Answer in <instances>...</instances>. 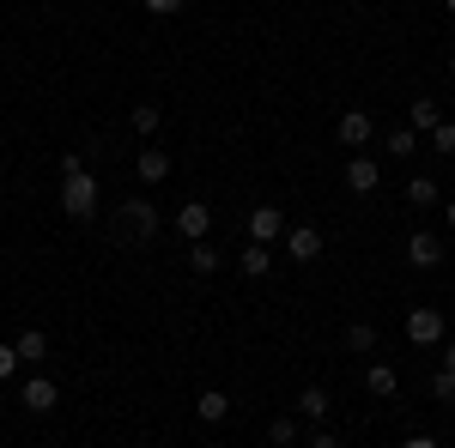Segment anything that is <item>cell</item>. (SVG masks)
Here are the masks:
<instances>
[{"label":"cell","mask_w":455,"mask_h":448,"mask_svg":"<svg viewBox=\"0 0 455 448\" xmlns=\"http://www.w3.org/2000/svg\"><path fill=\"white\" fill-rule=\"evenodd\" d=\"M61 207H68V218H98V176L85 170L79 158H68L61 164Z\"/></svg>","instance_id":"obj_1"},{"label":"cell","mask_w":455,"mask_h":448,"mask_svg":"<svg viewBox=\"0 0 455 448\" xmlns=\"http://www.w3.org/2000/svg\"><path fill=\"white\" fill-rule=\"evenodd\" d=\"M371 134H377V122H371L364 109H347V115L334 122V139H340L347 152H364V145H371Z\"/></svg>","instance_id":"obj_2"},{"label":"cell","mask_w":455,"mask_h":448,"mask_svg":"<svg viewBox=\"0 0 455 448\" xmlns=\"http://www.w3.org/2000/svg\"><path fill=\"white\" fill-rule=\"evenodd\" d=\"M116 218L128 224V242H146V237H158V224H164V218H158V212L146 207V200H122V212H116Z\"/></svg>","instance_id":"obj_3"},{"label":"cell","mask_w":455,"mask_h":448,"mask_svg":"<svg viewBox=\"0 0 455 448\" xmlns=\"http://www.w3.org/2000/svg\"><path fill=\"white\" fill-rule=\"evenodd\" d=\"M19 400H25V413H55L61 406V388H55V376H31L19 388Z\"/></svg>","instance_id":"obj_4"},{"label":"cell","mask_w":455,"mask_h":448,"mask_svg":"<svg viewBox=\"0 0 455 448\" xmlns=\"http://www.w3.org/2000/svg\"><path fill=\"white\" fill-rule=\"evenodd\" d=\"M285 231H291V224H285L280 207H255V212H249V242H261V248H267V242L285 237Z\"/></svg>","instance_id":"obj_5"},{"label":"cell","mask_w":455,"mask_h":448,"mask_svg":"<svg viewBox=\"0 0 455 448\" xmlns=\"http://www.w3.org/2000/svg\"><path fill=\"white\" fill-rule=\"evenodd\" d=\"M285 255L310 267L315 255H322V231H315V224H291V231H285Z\"/></svg>","instance_id":"obj_6"},{"label":"cell","mask_w":455,"mask_h":448,"mask_svg":"<svg viewBox=\"0 0 455 448\" xmlns=\"http://www.w3.org/2000/svg\"><path fill=\"white\" fill-rule=\"evenodd\" d=\"M407 340L413 345H437L443 340V315L437 310H407Z\"/></svg>","instance_id":"obj_7"},{"label":"cell","mask_w":455,"mask_h":448,"mask_svg":"<svg viewBox=\"0 0 455 448\" xmlns=\"http://www.w3.org/2000/svg\"><path fill=\"white\" fill-rule=\"evenodd\" d=\"M176 231H182L188 242H207V237H212V212L201 207V200H188V207L176 212Z\"/></svg>","instance_id":"obj_8"},{"label":"cell","mask_w":455,"mask_h":448,"mask_svg":"<svg viewBox=\"0 0 455 448\" xmlns=\"http://www.w3.org/2000/svg\"><path fill=\"white\" fill-rule=\"evenodd\" d=\"M407 261H413V267H437V261H443V237H437V231H413V237H407Z\"/></svg>","instance_id":"obj_9"},{"label":"cell","mask_w":455,"mask_h":448,"mask_svg":"<svg viewBox=\"0 0 455 448\" xmlns=\"http://www.w3.org/2000/svg\"><path fill=\"white\" fill-rule=\"evenodd\" d=\"M377 182H383V170H377L364 152H352V158H347V188H352V194H371Z\"/></svg>","instance_id":"obj_10"},{"label":"cell","mask_w":455,"mask_h":448,"mask_svg":"<svg viewBox=\"0 0 455 448\" xmlns=\"http://www.w3.org/2000/svg\"><path fill=\"white\" fill-rule=\"evenodd\" d=\"M364 388H371L377 400L401 394V376H395V364H383V358H377V364H364Z\"/></svg>","instance_id":"obj_11"},{"label":"cell","mask_w":455,"mask_h":448,"mask_svg":"<svg viewBox=\"0 0 455 448\" xmlns=\"http://www.w3.org/2000/svg\"><path fill=\"white\" fill-rule=\"evenodd\" d=\"M12 351H19V364H43V358H49V334H43V327H25V334L12 340Z\"/></svg>","instance_id":"obj_12"},{"label":"cell","mask_w":455,"mask_h":448,"mask_svg":"<svg viewBox=\"0 0 455 448\" xmlns=\"http://www.w3.org/2000/svg\"><path fill=\"white\" fill-rule=\"evenodd\" d=\"M134 176H140V182H164V176H171V158H164L158 145H146L140 158H134Z\"/></svg>","instance_id":"obj_13"},{"label":"cell","mask_w":455,"mask_h":448,"mask_svg":"<svg viewBox=\"0 0 455 448\" xmlns=\"http://www.w3.org/2000/svg\"><path fill=\"white\" fill-rule=\"evenodd\" d=\"M328 406H334V400H328V388H304V394H298V418H310V424H322V418H328Z\"/></svg>","instance_id":"obj_14"},{"label":"cell","mask_w":455,"mask_h":448,"mask_svg":"<svg viewBox=\"0 0 455 448\" xmlns=\"http://www.w3.org/2000/svg\"><path fill=\"white\" fill-rule=\"evenodd\" d=\"M195 413L207 418V424H225V418H231V394H219V388H207V394L195 400Z\"/></svg>","instance_id":"obj_15"},{"label":"cell","mask_w":455,"mask_h":448,"mask_svg":"<svg viewBox=\"0 0 455 448\" xmlns=\"http://www.w3.org/2000/svg\"><path fill=\"white\" fill-rule=\"evenodd\" d=\"M237 267H243L249 279H267V273H274V255H267L261 242H249V248H243V261H237Z\"/></svg>","instance_id":"obj_16"},{"label":"cell","mask_w":455,"mask_h":448,"mask_svg":"<svg viewBox=\"0 0 455 448\" xmlns=\"http://www.w3.org/2000/svg\"><path fill=\"white\" fill-rule=\"evenodd\" d=\"M128 128H134V134H140V139H152V134H158V128H164V115H158V104H140V109H134V115H128Z\"/></svg>","instance_id":"obj_17"},{"label":"cell","mask_w":455,"mask_h":448,"mask_svg":"<svg viewBox=\"0 0 455 448\" xmlns=\"http://www.w3.org/2000/svg\"><path fill=\"white\" fill-rule=\"evenodd\" d=\"M388 158H413V152H419V134H413V128H388Z\"/></svg>","instance_id":"obj_18"},{"label":"cell","mask_w":455,"mask_h":448,"mask_svg":"<svg viewBox=\"0 0 455 448\" xmlns=\"http://www.w3.org/2000/svg\"><path fill=\"white\" fill-rule=\"evenodd\" d=\"M407 200H413V207H437V182H431V176H407Z\"/></svg>","instance_id":"obj_19"},{"label":"cell","mask_w":455,"mask_h":448,"mask_svg":"<svg viewBox=\"0 0 455 448\" xmlns=\"http://www.w3.org/2000/svg\"><path fill=\"white\" fill-rule=\"evenodd\" d=\"M437 122H443V115H437V104H431V98H413V109H407V128L419 134V128H437Z\"/></svg>","instance_id":"obj_20"},{"label":"cell","mask_w":455,"mask_h":448,"mask_svg":"<svg viewBox=\"0 0 455 448\" xmlns=\"http://www.w3.org/2000/svg\"><path fill=\"white\" fill-rule=\"evenodd\" d=\"M188 267L195 273H219V248L212 242H188Z\"/></svg>","instance_id":"obj_21"},{"label":"cell","mask_w":455,"mask_h":448,"mask_svg":"<svg viewBox=\"0 0 455 448\" xmlns=\"http://www.w3.org/2000/svg\"><path fill=\"white\" fill-rule=\"evenodd\" d=\"M298 436H304V430H298V418H274V424H267V443H274V448H291Z\"/></svg>","instance_id":"obj_22"},{"label":"cell","mask_w":455,"mask_h":448,"mask_svg":"<svg viewBox=\"0 0 455 448\" xmlns=\"http://www.w3.org/2000/svg\"><path fill=\"white\" fill-rule=\"evenodd\" d=\"M347 345H352V351H377V327H371V321H352Z\"/></svg>","instance_id":"obj_23"},{"label":"cell","mask_w":455,"mask_h":448,"mask_svg":"<svg viewBox=\"0 0 455 448\" xmlns=\"http://www.w3.org/2000/svg\"><path fill=\"white\" fill-rule=\"evenodd\" d=\"M431 400L455 406V370H431Z\"/></svg>","instance_id":"obj_24"},{"label":"cell","mask_w":455,"mask_h":448,"mask_svg":"<svg viewBox=\"0 0 455 448\" xmlns=\"http://www.w3.org/2000/svg\"><path fill=\"white\" fill-rule=\"evenodd\" d=\"M431 145H437L443 158H455V122H437V128H431Z\"/></svg>","instance_id":"obj_25"},{"label":"cell","mask_w":455,"mask_h":448,"mask_svg":"<svg viewBox=\"0 0 455 448\" xmlns=\"http://www.w3.org/2000/svg\"><path fill=\"white\" fill-rule=\"evenodd\" d=\"M19 376V351H12V340H0V381Z\"/></svg>","instance_id":"obj_26"},{"label":"cell","mask_w":455,"mask_h":448,"mask_svg":"<svg viewBox=\"0 0 455 448\" xmlns=\"http://www.w3.org/2000/svg\"><path fill=\"white\" fill-rule=\"evenodd\" d=\"M146 12H158V19H171V12H182V6H188V0H140Z\"/></svg>","instance_id":"obj_27"},{"label":"cell","mask_w":455,"mask_h":448,"mask_svg":"<svg viewBox=\"0 0 455 448\" xmlns=\"http://www.w3.org/2000/svg\"><path fill=\"white\" fill-rule=\"evenodd\" d=\"M304 448H340V443H334L328 430H315V424H310V443H304Z\"/></svg>","instance_id":"obj_28"},{"label":"cell","mask_w":455,"mask_h":448,"mask_svg":"<svg viewBox=\"0 0 455 448\" xmlns=\"http://www.w3.org/2000/svg\"><path fill=\"white\" fill-rule=\"evenodd\" d=\"M401 448H437V436H419V430H413V436H407Z\"/></svg>","instance_id":"obj_29"},{"label":"cell","mask_w":455,"mask_h":448,"mask_svg":"<svg viewBox=\"0 0 455 448\" xmlns=\"http://www.w3.org/2000/svg\"><path fill=\"white\" fill-rule=\"evenodd\" d=\"M443 370H455V345H450V351H443Z\"/></svg>","instance_id":"obj_30"},{"label":"cell","mask_w":455,"mask_h":448,"mask_svg":"<svg viewBox=\"0 0 455 448\" xmlns=\"http://www.w3.org/2000/svg\"><path fill=\"white\" fill-rule=\"evenodd\" d=\"M443 212H450V224H455V194H450V207H443Z\"/></svg>","instance_id":"obj_31"},{"label":"cell","mask_w":455,"mask_h":448,"mask_svg":"<svg viewBox=\"0 0 455 448\" xmlns=\"http://www.w3.org/2000/svg\"><path fill=\"white\" fill-rule=\"evenodd\" d=\"M443 6H450V19H455V0H443Z\"/></svg>","instance_id":"obj_32"},{"label":"cell","mask_w":455,"mask_h":448,"mask_svg":"<svg viewBox=\"0 0 455 448\" xmlns=\"http://www.w3.org/2000/svg\"><path fill=\"white\" fill-rule=\"evenodd\" d=\"M450 73H455V55H450Z\"/></svg>","instance_id":"obj_33"}]
</instances>
